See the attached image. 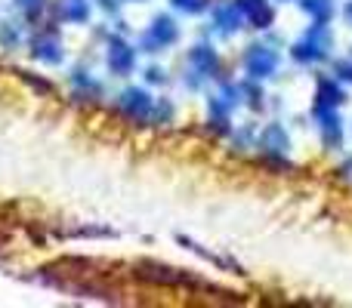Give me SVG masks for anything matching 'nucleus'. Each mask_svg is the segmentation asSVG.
Segmentation results:
<instances>
[{"mask_svg":"<svg viewBox=\"0 0 352 308\" xmlns=\"http://www.w3.org/2000/svg\"><path fill=\"white\" fill-rule=\"evenodd\" d=\"M142 84H146V86H167V84H170V78H167V68L158 65V62L146 65V68H142Z\"/></svg>","mask_w":352,"mask_h":308,"instance_id":"4be33fe9","label":"nucleus"},{"mask_svg":"<svg viewBox=\"0 0 352 308\" xmlns=\"http://www.w3.org/2000/svg\"><path fill=\"white\" fill-rule=\"evenodd\" d=\"M309 22H334L337 0H294Z\"/></svg>","mask_w":352,"mask_h":308,"instance_id":"a211bd4d","label":"nucleus"},{"mask_svg":"<svg viewBox=\"0 0 352 308\" xmlns=\"http://www.w3.org/2000/svg\"><path fill=\"white\" fill-rule=\"evenodd\" d=\"M210 0H170V10L173 12H182V16H201L207 12Z\"/></svg>","mask_w":352,"mask_h":308,"instance_id":"5701e85b","label":"nucleus"},{"mask_svg":"<svg viewBox=\"0 0 352 308\" xmlns=\"http://www.w3.org/2000/svg\"><path fill=\"white\" fill-rule=\"evenodd\" d=\"M241 68L244 78L254 80H269L278 74L281 68V47L275 37H260V40H250L241 53Z\"/></svg>","mask_w":352,"mask_h":308,"instance_id":"423d86ee","label":"nucleus"},{"mask_svg":"<svg viewBox=\"0 0 352 308\" xmlns=\"http://www.w3.org/2000/svg\"><path fill=\"white\" fill-rule=\"evenodd\" d=\"M152 105H155V96L146 84H130L111 99L115 115L124 117L127 123H148V117H152Z\"/></svg>","mask_w":352,"mask_h":308,"instance_id":"6e6552de","label":"nucleus"},{"mask_svg":"<svg viewBox=\"0 0 352 308\" xmlns=\"http://www.w3.org/2000/svg\"><path fill=\"white\" fill-rule=\"evenodd\" d=\"M65 84H68V93H72L74 102H90L93 105V102H102L105 99V84L87 65H74L72 71H68Z\"/></svg>","mask_w":352,"mask_h":308,"instance_id":"9d476101","label":"nucleus"},{"mask_svg":"<svg viewBox=\"0 0 352 308\" xmlns=\"http://www.w3.org/2000/svg\"><path fill=\"white\" fill-rule=\"evenodd\" d=\"M312 121H316L318 139H322V148H324V152H343V142H346V127H343L340 108L312 111Z\"/></svg>","mask_w":352,"mask_h":308,"instance_id":"9b49d317","label":"nucleus"},{"mask_svg":"<svg viewBox=\"0 0 352 308\" xmlns=\"http://www.w3.org/2000/svg\"><path fill=\"white\" fill-rule=\"evenodd\" d=\"M102 59H105V71H109L111 78L127 80L130 74L136 71V65H140V49H136V43L130 40L127 34H121V31H111V28H109Z\"/></svg>","mask_w":352,"mask_h":308,"instance_id":"0eeeda50","label":"nucleus"},{"mask_svg":"<svg viewBox=\"0 0 352 308\" xmlns=\"http://www.w3.org/2000/svg\"><path fill=\"white\" fill-rule=\"evenodd\" d=\"M235 111H238V108H235V105H232L219 90L207 93V123L213 127V133H219V136L229 133V130H232V121H235Z\"/></svg>","mask_w":352,"mask_h":308,"instance_id":"ddd939ff","label":"nucleus"},{"mask_svg":"<svg viewBox=\"0 0 352 308\" xmlns=\"http://www.w3.org/2000/svg\"><path fill=\"white\" fill-rule=\"evenodd\" d=\"M121 3H148V0H121Z\"/></svg>","mask_w":352,"mask_h":308,"instance_id":"cd10ccee","label":"nucleus"},{"mask_svg":"<svg viewBox=\"0 0 352 308\" xmlns=\"http://www.w3.org/2000/svg\"><path fill=\"white\" fill-rule=\"evenodd\" d=\"M28 40L22 19H0V49H19Z\"/></svg>","mask_w":352,"mask_h":308,"instance_id":"dca6fc26","label":"nucleus"},{"mask_svg":"<svg viewBox=\"0 0 352 308\" xmlns=\"http://www.w3.org/2000/svg\"><path fill=\"white\" fill-rule=\"evenodd\" d=\"M93 3H96L109 19H118V12H121V6H124L121 0H93Z\"/></svg>","mask_w":352,"mask_h":308,"instance_id":"393cba45","label":"nucleus"},{"mask_svg":"<svg viewBox=\"0 0 352 308\" xmlns=\"http://www.w3.org/2000/svg\"><path fill=\"white\" fill-rule=\"evenodd\" d=\"M207 25L217 37H235L241 28H248L235 0H217V3L207 6Z\"/></svg>","mask_w":352,"mask_h":308,"instance_id":"1a4fd4ad","label":"nucleus"},{"mask_svg":"<svg viewBox=\"0 0 352 308\" xmlns=\"http://www.w3.org/2000/svg\"><path fill=\"white\" fill-rule=\"evenodd\" d=\"M50 16L56 25H87L93 16V0H56L50 3Z\"/></svg>","mask_w":352,"mask_h":308,"instance_id":"4468645a","label":"nucleus"},{"mask_svg":"<svg viewBox=\"0 0 352 308\" xmlns=\"http://www.w3.org/2000/svg\"><path fill=\"white\" fill-rule=\"evenodd\" d=\"M241 108H250L254 115H260L266 108V90H263V80L254 78H241Z\"/></svg>","mask_w":352,"mask_h":308,"instance_id":"6ab92c4d","label":"nucleus"},{"mask_svg":"<svg viewBox=\"0 0 352 308\" xmlns=\"http://www.w3.org/2000/svg\"><path fill=\"white\" fill-rule=\"evenodd\" d=\"M337 176H340L343 182H349V185H352V154H346L340 163H337Z\"/></svg>","mask_w":352,"mask_h":308,"instance_id":"a878e982","label":"nucleus"},{"mask_svg":"<svg viewBox=\"0 0 352 308\" xmlns=\"http://www.w3.org/2000/svg\"><path fill=\"white\" fill-rule=\"evenodd\" d=\"M343 22H346L349 28H352V0H346V3H343Z\"/></svg>","mask_w":352,"mask_h":308,"instance_id":"bb28decb","label":"nucleus"},{"mask_svg":"<svg viewBox=\"0 0 352 308\" xmlns=\"http://www.w3.org/2000/svg\"><path fill=\"white\" fill-rule=\"evenodd\" d=\"M287 56L300 68H318L324 62H331V56H334V31H331V22H312L287 47Z\"/></svg>","mask_w":352,"mask_h":308,"instance_id":"f257e3e1","label":"nucleus"},{"mask_svg":"<svg viewBox=\"0 0 352 308\" xmlns=\"http://www.w3.org/2000/svg\"><path fill=\"white\" fill-rule=\"evenodd\" d=\"M176 117V102L170 96H155V105H152V117H148V123H155V127H161V123H173Z\"/></svg>","mask_w":352,"mask_h":308,"instance_id":"412c9836","label":"nucleus"},{"mask_svg":"<svg viewBox=\"0 0 352 308\" xmlns=\"http://www.w3.org/2000/svg\"><path fill=\"white\" fill-rule=\"evenodd\" d=\"M223 71V59L219 49L210 40H195L186 49V71H182V86L188 93H201L213 84Z\"/></svg>","mask_w":352,"mask_h":308,"instance_id":"f03ea898","label":"nucleus"},{"mask_svg":"<svg viewBox=\"0 0 352 308\" xmlns=\"http://www.w3.org/2000/svg\"><path fill=\"white\" fill-rule=\"evenodd\" d=\"M182 37V25L176 22L173 12H155L152 19H148V25L142 28V34L136 37V49H140V56H161L167 53V49H173L176 43H179Z\"/></svg>","mask_w":352,"mask_h":308,"instance_id":"7ed1b4c3","label":"nucleus"},{"mask_svg":"<svg viewBox=\"0 0 352 308\" xmlns=\"http://www.w3.org/2000/svg\"><path fill=\"white\" fill-rule=\"evenodd\" d=\"M349 102L346 84L337 80L334 74H316V90H312V111L343 108Z\"/></svg>","mask_w":352,"mask_h":308,"instance_id":"f8f14e48","label":"nucleus"},{"mask_svg":"<svg viewBox=\"0 0 352 308\" xmlns=\"http://www.w3.org/2000/svg\"><path fill=\"white\" fill-rule=\"evenodd\" d=\"M256 127L260 123L248 121V123H232V130L226 136H229V145L235 148V152H250L256 142Z\"/></svg>","mask_w":352,"mask_h":308,"instance_id":"aec40b11","label":"nucleus"},{"mask_svg":"<svg viewBox=\"0 0 352 308\" xmlns=\"http://www.w3.org/2000/svg\"><path fill=\"white\" fill-rule=\"evenodd\" d=\"M256 154L263 157V163L272 169H287L291 167V133L281 121H266L263 127H256Z\"/></svg>","mask_w":352,"mask_h":308,"instance_id":"39448f33","label":"nucleus"},{"mask_svg":"<svg viewBox=\"0 0 352 308\" xmlns=\"http://www.w3.org/2000/svg\"><path fill=\"white\" fill-rule=\"evenodd\" d=\"M235 6L241 10L244 22L256 31H269L275 25V3L272 0H235Z\"/></svg>","mask_w":352,"mask_h":308,"instance_id":"2eb2a0df","label":"nucleus"},{"mask_svg":"<svg viewBox=\"0 0 352 308\" xmlns=\"http://www.w3.org/2000/svg\"><path fill=\"white\" fill-rule=\"evenodd\" d=\"M272 3H294V0H272Z\"/></svg>","mask_w":352,"mask_h":308,"instance_id":"c85d7f7f","label":"nucleus"},{"mask_svg":"<svg viewBox=\"0 0 352 308\" xmlns=\"http://www.w3.org/2000/svg\"><path fill=\"white\" fill-rule=\"evenodd\" d=\"M25 47H28V56L37 65H47V68H59L68 56L62 31L53 19H50V22H37L34 31L28 34V40H25Z\"/></svg>","mask_w":352,"mask_h":308,"instance_id":"20e7f679","label":"nucleus"},{"mask_svg":"<svg viewBox=\"0 0 352 308\" xmlns=\"http://www.w3.org/2000/svg\"><path fill=\"white\" fill-rule=\"evenodd\" d=\"M10 10L22 19L25 25L43 22V16L50 12V0H10Z\"/></svg>","mask_w":352,"mask_h":308,"instance_id":"f3484780","label":"nucleus"},{"mask_svg":"<svg viewBox=\"0 0 352 308\" xmlns=\"http://www.w3.org/2000/svg\"><path fill=\"white\" fill-rule=\"evenodd\" d=\"M331 74H334L337 80H343L346 86H352V53L331 62Z\"/></svg>","mask_w":352,"mask_h":308,"instance_id":"b1692460","label":"nucleus"}]
</instances>
